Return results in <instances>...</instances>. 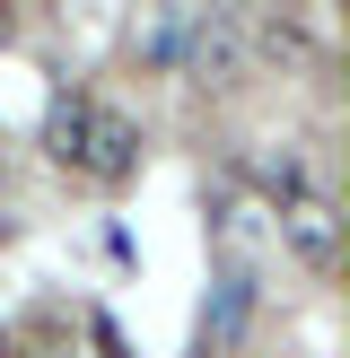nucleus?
I'll return each instance as SVG.
<instances>
[{
	"label": "nucleus",
	"instance_id": "f257e3e1",
	"mask_svg": "<svg viewBox=\"0 0 350 358\" xmlns=\"http://www.w3.org/2000/svg\"><path fill=\"white\" fill-rule=\"evenodd\" d=\"M52 157L70 175H88V184H122L140 166V122L97 105V96H70V105H52Z\"/></svg>",
	"mask_w": 350,
	"mask_h": 358
},
{
	"label": "nucleus",
	"instance_id": "f03ea898",
	"mask_svg": "<svg viewBox=\"0 0 350 358\" xmlns=\"http://www.w3.org/2000/svg\"><path fill=\"white\" fill-rule=\"evenodd\" d=\"M280 245H289L307 271H332V262H342V210H332L324 192H298V201H280Z\"/></svg>",
	"mask_w": 350,
	"mask_h": 358
},
{
	"label": "nucleus",
	"instance_id": "7ed1b4c3",
	"mask_svg": "<svg viewBox=\"0 0 350 358\" xmlns=\"http://www.w3.org/2000/svg\"><path fill=\"white\" fill-rule=\"evenodd\" d=\"M184 62L202 87H237L245 79V27L237 17H192L184 27Z\"/></svg>",
	"mask_w": 350,
	"mask_h": 358
},
{
	"label": "nucleus",
	"instance_id": "20e7f679",
	"mask_svg": "<svg viewBox=\"0 0 350 358\" xmlns=\"http://www.w3.org/2000/svg\"><path fill=\"white\" fill-rule=\"evenodd\" d=\"M9 35H18V9H0V44H9Z\"/></svg>",
	"mask_w": 350,
	"mask_h": 358
},
{
	"label": "nucleus",
	"instance_id": "39448f33",
	"mask_svg": "<svg viewBox=\"0 0 350 358\" xmlns=\"http://www.w3.org/2000/svg\"><path fill=\"white\" fill-rule=\"evenodd\" d=\"M0 358H18V341H9V332H0Z\"/></svg>",
	"mask_w": 350,
	"mask_h": 358
},
{
	"label": "nucleus",
	"instance_id": "423d86ee",
	"mask_svg": "<svg viewBox=\"0 0 350 358\" xmlns=\"http://www.w3.org/2000/svg\"><path fill=\"white\" fill-rule=\"evenodd\" d=\"M0 236H9V210H0Z\"/></svg>",
	"mask_w": 350,
	"mask_h": 358
}]
</instances>
